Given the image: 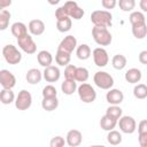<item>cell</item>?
<instances>
[{
  "label": "cell",
  "mask_w": 147,
  "mask_h": 147,
  "mask_svg": "<svg viewBox=\"0 0 147 147\" xmlns=\"http://www.w3.org/2000/svg\"><path fill=\"white\" fill-rule=\"evenodd\" d=\"M55 17H56V21H62V20H64V18H68L69 16L67 15L64 8L61 6V7H59V8L55 10Z\"/></svg>",
  "instance_id": "cell-40"
},
{
  "label": "cell",
  "mask_w": 147,
  "mask_h": 147,
  "mask_svg": "<svg viewBox=\"0 0 147 147\" xmlns=\"http://www.w3.org/2000/svg\"><path fill=\"white\" fill-rule=\"evenodd\" d=\"M122 114H123V110L119 106H109L106 109V115H108V116H110L117 121L122 117Z\"/></svg>",
  "instance_id": "cell-34"
},
{
  "label": "cell",
  "mask_w": 147,
  "mask_h": 147,
  "mask_svg": "<svg viewBox=\"0 0 147 147\" xmlns=\"http://www.w3.org/2000/svg\"><path fill=\"white\" fill-rule=\"evenodd\" d=\"M141 77H142V74L138 68H131L124 75L125 80L130 84H138L141 80Z\"/></svg>",
  "instance_id": "cell-17"
},
{
  "label": "cell",
  "mask_w": 147,
  "mask_h": 147,
  "mask_svg": "<svg viewBox=\"0 0 147 147\" xmlns=\"http://www.w3.org/2000/svg\"><path fill=\"white\" fill-rule=\"evenodd\" d=\"M67 144V141L64 140L63 137L61 136H55L51 139L49 141V147H64V145Z\"/></svg>",
  "instance_id": "cell-39"
},
{
  "label": "cell",
  "mask_w": 147,
  "mask_h": 147,
  "mask_svg": "<svg viewBox=\"0 0 147 147\" xmlns=\"http://www.w3.org/2000/svg\"><path fill=\"white\" fill-rule=\"evenodd\" d=\"M117 119H115V118H113V117H110V116H108V115H103L102 117H101V119H100V126H101V129L102 130H105V131H113L114 129H115V126L117 125Z\"/></svg>",
  "instance_id": "cell-21"
},
{
  "label": "cell",
  "mask_w": 147,
  "mask_h": 147,
  "mask_svg": "<svg viewBox=\"0 0 147 147\" xmlns=\"http://www.w3.org/2000/svg\"><path fill=\"white\" fill-rule=\"evenodd\" d=\"M10 5H11V1L10 0H0V8L1 9H5L6 7H8Z\"/></svg>",
  "instance_id": "cell-46"
},
{
  "label": "cell",
  "mask_w": 147,
  "mask_h": 147,
  "mask_svg": "<svg viewBox=\"0 0 147 147\" xmlns=\"http://www.w3.org/2000/svg\"><path fill=\"white\" fill-rule=\"evenodd\" d=\"M138 141H139L140 147H146L147 146V134H139Z\"/></svg>",
  "instance_id": "cell-44"
},
{
  "label": "cell",
  "mask_w": 147,
  "mask_h": 147,
  "mask_svg": "<svg viewBox=\"0 0 147 147\" xmlns=\"http://www.w3.org/2000/svg\"><path fill=\"white\" fill-rule=\"evenodd\" d=\"M15 94L11 90H6L2 88L0 92V101L3 105H10L11 102H15Z\"/></svg>",
  "instance_id": "cell-28"
},
{
  "label": "cell",
  "mask_w": 147,
  "mask_h": 147,
  "mask_svg": "<svg viewBox=\"0 0 147 147\" xmlns=\"http://www.w3.org/2000/svg\"><path fill=\"white\" fill-rule=\"evenodd\" d=\"M93 82L101 90H108L109 91L114 85L113 76L106 71H96L93 76Z\"/></svg>",
  "instance_id": "cell-4"
},
{
  "label": "cell",
  "mask_w": 147,
  "mask_h": 147,
  "mask_svg": "<svg viewBox=\"0 0 147 147\" xmlns=\"http://www.w3.org/2000/svg\"><path fill=\"white\" fill-rule=\"evenodd\" d=\"M60 76H61V71L55 65H51V67L45 68V70L42 72V77H44V79L47 83H55V82H57L60 79Z\"/></svg>",
  "instance_id": "cell-15"
},
{
  "label": "cell",
  "mask_w": 147,
  "mask_h": 147,
  "mask_svg": "<svg viewBox=\"0 0 147 147\" xmlns=\"http://www.w3.org/2000/svg\"><path fill=\"white\" fill-rule=\"evenodd\" d=\"M91 48L87 44H82L79 46H77L76 48V55L79 60H87L90 56H91Z\"/></svg>",
  "instance_id": "cell-25"
},
{
  "label": "cell",
  "mask_w": 147,
  "mask_h": 147,
  "mask_svg": "<svg viewBox=\"0 0 147 147\" xmlns=\"http://www.w3.org/2000/svg\"><path fill=\"white\" fill-rule=\"evenodd\" d=\"M132 34L137 39H144L147 36V24L141 23V24L132 25Z\"/></svg>",
  "instance_id": "cell-24"
},
{
  "label": "cell",
  "mask_w": 147,
  "mask_h": 147,
  "mask_svg": "<svg viewBox=\"0 0 147 147\" xmlns=\"http://www.w3.org/2000/svg\"><path fill=\"white\" fill-rule=\"evenodd\" d=\"M91 22L94 26L109 28L113 24V15L108 10H94L91 14Z\"/></svg>",
  "instance_id": "cell-1"
},
{
  "label": "cell",
  "mask_w": 147,
  "mask_h": 147,
  "mask_svg": "<svg viewBox=\"0 0 147 147\" xmlns=\"http://www.w3.org/2000/svg\"><path fill=\"white\" fill-rule=\"evenodd\" d=\"M92 37L99 46H108L113 41V36L107 28L94 26L92 29Z\"/></svg>",
  "instance_id": "cell-2"
},
{
  "label": "cell",
  "mask_w": 147,
  "mask_h": 147,
  "mask_svg": "<svg viewBox=\"0 0 147 147\" xmlns=\"http://www.w3.org/2000/svg\"><path fill=\"white\" fill-rule=\"evenodd\" d=\"M41 107L46 111H53L59 107V100L56 98H42Z\"/></svg>",
  "instance_id": "cell-23"
},
{
  "label": "cell",
  "mask_w": 147,
  "mask_h": 147,
  "mask_svg": "<svg viewBox=\"0 0 147 147\" xmlns=\"http://www.w3.org/2000/svg\"><path fill=\"white\" fill-rule=\"evenodd\" d=\"M78 86L76 80L72 79H64L63 83H61V91L65 94V95H71L77 91Z\"/></svg>",
  "instance_id": "cell-22"
},
{
  "label": "cell",
  "mask_w": 147,
  "mask_h": 147,
  "mask_svg": "<svg viewBox=\"0 0 147 147\" xmlns=\"http://www.w3.org/2000/svg\"><path fill=\"white\" fill-rule=\"evenodd\" d=\"M146 83H147V82H146ZM146 85H147V84H146Z\"/></svg>",
  "instance_id": "cell-48"
},
{
  "label": "cell",
  "mask_w": 147,
  "mask_h": 147,
  "mask_svg": "<svg viewBox=\"0 0 147 147\" xmlns=\"http://www.w3.org/2000/svg\"><path fill=\"white\" fill-rule=\"evenodd\" d=\"M126 57L123 55V54H116L113 56L111 59V64H113V68L116 69V70H122L126 67Z\"/></svg>",
  "instance_id": "cell-26"
},
{
  "label": "cell",
  "mask_w": 147,
  "mask_h": 147,
  "mask_svg": "<svg viewBox=\"0 0 147 147\" xmlns=\"http://www.w3.org/2000/svg\"><path fill=\"white\" fill-rule=\"evenodd\" d=\"M17 45L26 54H34L37 51V45L30 34H26V36L17 39Z\"/></svg>",
  "instance_id": "cell-9"
},
{
  "label": "cell",
  "mask_w": 147,
  "mask_h": 147,
  "mask_svg": "<svg viewBox=\"0 0 147 147\" xmlns=\"http://www.w3.org/2000/svg\"><path fill=\"white\" fill-rule=\"evenodd\" d=\"M146 147H147V146H146Z\"/></svg>",
  "instance_id": "cell-49"
},
{
  "label": "cell",
  "mask_w": 147,
  "mask_h": 147,
  "mask_svg": "<svg viewBox=\"0 0 147 147\" xmlns=\"http://www.w3.org/2000/svg\"><path fill=\"white\" fill-rule=\"evenodd\" d=\"M133 95L134 98L142 100L147 98V85L146 84H137L133 87Z\"/></svg>",
  "instance_id": "cell-29"
},
{
  "label": "cell",
  "mask_w": 147,
  "mask_h": 147,
  "mask_svg": "<svg viewBox=\"0 0 147 147\" xmlns=\"http://www.w3.org/2000/svg\"><path fill=\"white\" fill-rule=\"evenodd\" d=\"M107 141L113 146H117L122 142V134L116 130L109 131L107 134Z\"/></svg>",
  "instance_id": "cell-30"
},
{
  "label": "cell",
  "mask_w": 147,
  "mask_h": 147,
  "mask_svg": "<svg viewBox=\"0 0 147 147\" xmlns=\"http://www.w3.org/2000/svg\"><path fill=\"white\" fill-rule=\"evenodd\" d=\"M42 98H56L57 91L53 85H46L42 88Z\"/></svg>",
  "instance_id": "cell-37"
},
{
  "label": "cell",
  "mask_w": 147,
  "mask_h": 147,
  "mask_svg": "<svg viewBox=\"0 0 147 147\" xmlns=\"http://www.w3.org/2000/svg\"><path fill=\"white\" fill-rule=\"evenodd\" d=\"M88 70L84 67H77L76 70V76H75V80L76 82H80L82 84L85 83L88 79Z\"/></svg>",
  "instance_id": "cell-33"
},
{
  "label": "cell",
  "mask_w": 147,
  "mask_h": 147,
  "mask_svg": "<svg viewBox=\"0 0 147 147\" xmlns=\"http://www.w3.org/2000/svg\"><path fill=\"white\" fill-rule=\"evenodd\" d=\"M75 48H77V39L72 34H69V36L64 37L61 40V42L59 44V47H57L59 51L65 52L68 54H71Z\"/></svg>",
  "instance_id": "cell-12"
},
{
  "label": "cell",
  "mask_w": 147,
  "mask_h": 147,
  "mask_svg": "<svg viewBox=\"0 0 147 147\" xmlns=\"http://www.w3.org/2000/svg\"><path fill=\"white\" fill-rule=\"evenodd\" d=\"M117 5V1L116 0H102L101 1V6L105 8V9H114Z\"/></svg>",
  "instance_id": "cell-41"
},
{
  "label": "cell",
  "mask_w": 147,
  "mask_h": 147,
  "mask_svg": "<svg viewBox=\"0 0 147 147\" xmlns=\"http://www.w3.org/2000/svg\"><path fill=\"white\" fill-rule=\"evenodd\" d=\"M41 78H44V77H42V72H41L39 69H37V68H31V69H29L28 72H26V75H25L26 82H28L29 84H32V85L40 83Z\"/></svg>",
  "instance_id": "cell-18"
},
{
  "label": "cell",
  "mask_w": 147,
  "mask_h": 147,
  "mask_svg": "<svg viewBox=\"0 0 147 147\" xmlns=\"http://www.w3.org/2000/svg\"><path fill=\"white\" fill-rule=\"evenodd\" d=\"M138 132H139V134H147V119H142L139 122Z\"/></svg>",
  "instance_id": "cell-42"
},
{
  "label": "cell",
  "mask_w": 147,
  "mask_h": 147,
  "mask_svg": "<svg viewBox=\"0 0 147 147\" xmlns=\"http://www.w3.org/2000/svg\"><path fill=\"white\" fill-rule=\"evenodd\" d=\"M67 13V15L70 18L74 20H80L84 16V9H82L77 2L75 1H67L64 2V5L62 6Z\"/></svg>",
  "instance_id": "cell-8"
},
{
  "label": "cell",
  "mask_w": 147,
  "mask_h": 147,
  "mask_svg": "<svg viewBox=\"0 0 147 147\" xmlns=\"http://www.w3.org/2000/svg\"><path fill=\"white\" fill-rule=\"evenodd\" d=\"M70 55H71V54H68V53H65V52H62V51H59V49H57V52H56V54H55V61H56V63H57L59 65L67 67V65H69V63H70V59H71Z\"/></svg>",
  "instance_id": "cell-27"
},
{
  "label": "cell",
  "mask_w": 147,
  "mask_h": 147,
  "mask_svg": "<svg viewBox=\"0 0 147 147\" xmlns=\"http://www.w3.org/2000/svg\"><path fill=\"white\" fill-rule=\"evenodd\" d=\"M2 55H3V59L6 60V62L9 64H18L22 60L21 52L13 44H8V45L3 46Z\"/></svg>",
  "instance_id": "cell-3"
},
{
  "label": "cell",
  "mask_w": 147,
  "mask_h": 147,
  "mask_svg": "<svg viewBox=\"0 0 147 147\" xmlns=\"http://www.w3.org/2000/svg\"><path fill=\"white\" fill-rule=\"evenodd\" d=\"M129 21L131 23V25H136V24H141V23H146V18L144 13L141 11H132L129 16Z\"/></svg>",
  "instance_id": "cell-31"
},
{
  "label": "cell",
  "mask_w": 147,
  "mask_h": 147,
  "mask_svg": "<svg viewBox=\"0 0 147 147\" xmlns=\"http://www.w3.org/2000/svg\"><path fill=\"white\" fill-rule=\"evenodd\" d=\"M28 29L31 34L33 36H40L45 32V23L41 20H31L29 22Z\"/></svg>",
  "instance_id": "cell-16"
},
{
  "label": "cell",
  "mask_w": 147,
  "mask_h": 147,
  "mask_svg": "<svg viewBox=\"0 0 147 147\" xmlns=\"http://www.w3.org/2000/svg\"><path fill=\"white\" fill-rule=\"evenodd\" d=\"M10 13L7 9H1L0 10V30H6L9 25V20H10Z\"/></svg>",
  "instance_id": "cell-32"
},
{
  "label": "cell",
  "mask_w": 147,
  "mask_h": 147,
  "mask_svg": "<svg viewBox=\"0 0 147 147\" xmlns=\"http://www.w3.org/2000/svg\"><path fill=\"white\" fill-rule=\"evenodd\" d=\"M65 141H67L68 146H70V147H78L83 141V134L79 130L72 129V130L68 131Z\"/></svg>",
  "instance_id": "cell-14"
},
{
  "label": "cell",
  "mask_w": 147,
  "mask_h": 147,
  "mask_svg": "<svg viewBox=\"0 0 147 147\" xmlns=\"http://www.w3.org/2000/svg\"><path fill=\"white\" fill-rule=\"evenodd\" d=\"M76 70H77V67L74 65V64L67 65L65 69H64V77H65V79H72V80H75Z\"/></svg>",
  "instance_id": "cell-38"
},
{
  "label": "cell",
  "mask_w": 147,
  "mask_h": 147,
  "mask_svg": "<svg viewBox=\"0 0 147 147\" xmlns=\"http://www.w3.org/2000/svg\"><path fill=\"white\" fill-rule=\"evenodd\" d=\"M118 6L123 11H131L136 7V1L134 0H119Z\"/></svg>",
  "instance_id": "cell-36"
},
{
  "label": "cell",
  "mask_w": 147,
  "mask_h": 147,
  "mask_svg": "<svg viewBox=\"0 0 147 147\" xmlns=\"http://www.w3.org/2000/svg\"><path fill=\"white\" fill-rule=\"evenodd\" d=\"M37 61L38 63L44 67V68H47V67H51L52 65V62H53V56L52 54L48 52V51H40L38 54H37Z\"/></svg>",
  "instance_id": "cell-20"
},
{
  "label": "cell",
  "mask_w": 147,
  "mask_h": 147,
  "mask_svg": "<svg viewBox=\"0 0 147 147\" xmlns=\"http://www.w3.org/2000/svg\"><path fill=\"white\" fill-rule=\"evenodd\" d=\"M106 100L110 106H118L124 100V94L118 88H110L106 94Z\"/></svg>",
  "instance_id": "cell-13"
},
{
  "label": "cell",
  "mask_w": 147,
  "mask_h": 147,
  "mask_svg": "<svg viewBox=\"0 0 147 147\" xmlns=\"http://www.w3.org/2000/svg\"><path fill=\"white\" fill-rule=\"evenodd\" d=\"M139 7L144 13H147V0H140L139 1Z\"/></svg>",
  "instance_id": "cell-45"
},
{
  "label": "cell",
  "mask_w": 147,
  "mask_h": 147,
  "mask_svg": "<svg viewBox=\"0 0 147 147\" xmlns=\"http://www.w3.org/2000/svg\"><path fill=\"white\" fill-rule=\"evenodd\" d=\"M32 105V95L26 90H21L15 100V107L18 110H26Z\"/></svg>",
  "instance_id": "cell-6"
},
{
  "label": "cell",
  "mask_w": 147,
  "mask_h": 147,
  "mask_svg": "<svg viewBox=\"0 0 147 147\" xmlns=\"http://www.w3.org/2000/svg\"><path fill=\"white\" fill-rule=\"evenodd\" d=\"M71 25H72V21L70 17L64 18L62 21H56V29L60 32H68L71 29Z\"/></svg>",
  "instance_id": "cell-35"
},
{
  "label": "cell",
  "mask_w": 147,
  "mask_h": 147,
  "mask_svg": "<svg viewBox=\"0 0 147 147\" xmlns=\"http://www.w3.org/2000/svg\"><path fill=\"white\" fill-rule=\"evenodd\" d=\"M90 147H106V146H103V145H92Z\"/></svg>",
  "instance_id": "cell-47"
},
{
  "label": "cell",
  "mask_w": 147,
  "mask_h": 147,
  "mask_svg": "<svg viewBox=\"0 0 147 147\" xmlns=\"http://www.w3.org/2000/svg\"><path fill=\"white\" fill-rule=\"evenodd\" d=\"M10 31H11L14 37L20 39V38L28 34V26L22 22H15V23H13V25L10 28Z\"/></svg>",
  "instance_id": "cell-19"
},
{
  "label": "cell",
  "mask_w": 147,
  "mask_h": 147,
  "mask_svg": "<svg viewBox=\"0 0 147 147\" xmlns=\"http://www.w3.org/2000/svg\"><path fill=\"white\" fill-rule=\"evenodd\" d=\"M92 55H93V61L95 63L96 67H100V68H103L108 64L109 62V56H108V53L105 48L102 47H96L93 49L92 52Z\"/></svg>",
  "instance_id": "cell-10"
},
{
  "label": "cell",
  "mask_w": 147,
  "mask_h": 147,
  "mask_svg": "<svg viewBox=\"0 0 147 147\" xmlns=\"http://www.w3.org/2000/svg\"><path fill=\"white\" fill-rule=\"evenodd\" d=\"M138 59H139V62H140L141 64H147V49L141 51V52L139 53Z\"/></svg>",
  "instance_id": "cell-43"
},
{
  "label": "cell",
  "mask_w": 147,
  "mask_h": 147,
  "mask_svg": "<svg viewBox=\"0 0 147 147\" xmlns=\"http://www.w3.org/2000/svg\"><path fill=\"white\" fill-rule=\"evenodd\" d=\"M0 84H1L2 88L11 90L16 84V78H15L14 74L7 69L0 70Z\"/></svg>",
  "instance_id": "cell-11"
},
{
  "label": "cell",
  "mask_w": 147,
  "mask_h": 147,
  "mask_svg": "<svg viewBox=\"0 0 147 147\" xmlns=\"http://www.w3.org/2000/svg\"><path fill=\"white\" fill-rule=\"evenodd\" d=\"M77 93L80 101H83L84 103H91L96 99V92L93 88V86L90 85L88 83L80 84L77 88Z\"/></svg>",
  "instance_id": "cell-5"
},
{
  "label": "cell",
  "mask_w": 147,
  "mask_h": 147,
  "mask_svg": "<svg viewBox=\"0 0 147 147\" xmlns=\"http://www.w3.org/2000/svg\"><path fill=\"white\" fill-rule=\"evenodd\" d=\"M118 126H119V130L123 132V133H126V134H131L136 131L137 129V123H136V119L132 117V116H129V115H125V116H122L119 119H118Z\"/></svg>",
  "instance_id": "cell-7"
}]
</instances>
